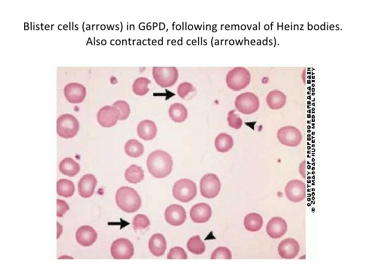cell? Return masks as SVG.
I'll return each instance as SVG.
<instances>
[{
  "label": "cell",
  "mask_w": 366,
  "mask_h": 274,
  "mask_svg": "<svg viewBox=\"0 0 366 274\" xmlns=\"http://www.w3.org/2000/svg\"><path fill=\"white\" fill-rule=\"evenodd\" d=\"M172 159L170 155L162 150H156L148 156L147 166L149 173L157 178L168 176L172 171Z\"/></svg>",
  "instance_id": "1"
},
{
  "label": "cell",
  "mask_w": 366,
  "mask_h": 274,
  "mask_svg": "<svg viewBox=\"0 0 366 274\" xmlns=\"http://www.w3.org/2000/svg\"><path fill=\"white\" fill-rule=\"evenodd\" d=\"M116 202L118 207L127 213L137 211L141 205V198L134 189L123 186L119 188L116 194Z\"/></svg>",
  "instance_id": "2"
},
{
  "label": "cell",
  "mask_w": 366,
  "mask_h": 274,
  "mask_svg": "<svg viewBox=\"0 0 366 274\" xmlns=\"http://www.w3.org/2000/svg\"><path fill=\"white\" fill-rule=\"evenodd\" d=\"M250 78V74L247 69L243 67H236L228 72L226 82L230 89L239 91L249 84Z\"/></svg>",
  "instance_id": "3"
},
{
  "label": "cell",
  "mask_w": 366,
  "mask_h": 274,
  "mask_svg": "<svg viewBox=\"0 0 366 274\" xmlns=\"http://www.w3.org/2000/svg\"><path fill=\"white\" fill-rule=\"evenodd\" d=\"M197 189L195 182L189 179H182L174 184L173 197L181 202H188L197 195Z\"/></svg>",
  "instance_id": "4"
},
{
  "label": "cell",
  "mask_w": 366,
  "mask_h": 274,
  "mask_svg": "<svg viewBox=\"0 0 366 274\" xmlns=\"http://www.w3.org/2000/svg\"><path fill=\"white\" fill-rule=\"evenodd\" d=\"M152 75L159 86L165 88L175 84L178 79V73L175 67H154Z\"/></svg>",
  "instance_id": "5"
},
{
  "label": "cell",
  "mask_w": 366,
  "mask_h": 274,
  "mask_svg": "<svg viewBox=\"0 0 366 274\" xmlns=\"http://www.w3.org/2000/svg\"><path fill=\"white\" fill-rule=\"evenodd\" d=\"M79 129L77 119L70 114H63L57 120V132L62 138L69 139L74 137Z\"/></svg>",
  "instance_id": "6"
},
{
  "label": "cell",
  "mask_w": 366,
  "mask_h": 274,
  "mask_svg": "<svg viewBox=\"0 0 366 274\" xmlns=\"http://www.w3.org/2000/svg\"><path fill=\"white\" fill-rule=\"evenodd\" d=\"M237 110L246 114L256 112L259 107L258 97L253 93L246 92L238 95L235 100Z\"/></svg>",
  "instance_id": "7"
},
{
  "label": "cell",
  "mask_w": 366,
  "mask_h": 274,
  "mask_svg": "<svg viewBox=\"0 0 366 274\" xmlns=\"http://www.w3.org/2000/svg\"><path fill=\"white\" fill-rule=\"evenodd\" d=\"M277 138L282 144L291 147L298 146L302 140L300 130L291 125L281 127L277 132Z\"/></svg>",
  "instance_id": "8"
},
{
  "label": "cell",
  "mask_w": 366,
  "mask_h": 274,
  "mask_svg": "<svg viewBox=\"0 0 366 274\" xmlns=\"http://www.w3.org/2000/svg\"><path fill=\"white\" fill-rule=\"evenodd\" d=\"M200 187L201 195L203 197L213 198L217 196L220 190V181L216 175L209 173L202 178Z\"/></svg>",
  "instance_id": "9"
},
{
  "label": "cell",
  "mask_w": 366,
  "mask_h": 274,
  "mask_svg": "<svg viewBox=\"0 0 366 274\" xmlns=\"http://www.w3.org/2000/svg\"><path fill=\"white\" fill-rule=\"evenodd\" d=\"M134 246L128 239L121 238L114 241L111 247V253L115 259H130L134 254Z\"/></svg>",
  "instance_id": "10"
},
{
  "label": "cell",
  "mask_w": 366,
  "mask_h": 274,
  "mask_svg": "<svg viewBox=\"0 0 366 274\" xmlns=\"http://www.w3.org/2000/svg\"><path fill=\"white\" fill-rule=\"evenodd\" d=\"M285 192L287 198L292 202H300L306 197V185L302 181L294 179L286 185Z\"/></svg>",
  "instance_id": "11"
},
{
  "label": "cell",
  "mask_w": 366,
  "mask_h": 274,
  "mask_svg": "<svg viewBox=\"0 0 366 274\" xmlns=\"http://www.w3.org/2000/svg\"><path fill=\"white\" fill-rule=\"evenodd\" d=\"M120 117L119 110L114 106L107 105L102 107L98 112V122L103 127H110L115 125Z\"/></svg>",
  "instance_id": "12"
},
{
  "label": "cell",
  "mask_w": 366,
  "mask_h": 274,
  "mask_svg": "<svg viewBox=\"0 0 366 274\" xmlns=\"http://www.w3.org/2000/svg\"><path fill=\"white\" fill-rule=\"evenodd\" d=\"M164 216L166 221L173 226L182 225L186 221L187 214L185 209L178 204H172L165 209Z\"/></svg>",
  "instance_id": "13"
},
{
  "label": "cell",
  "mask_w": 366,
  "mask_h": 274,
  "mask_svg": "<svg viewBox=\"0 0 366 274\" xmlns=\"http://www.w3.org/2000/svg\"><path fill=\"white\" fill-rule=\"evenodd\" d=\"M64 94L67 100L72 103L81 102L86 96V89L78 83H70L65 86Z\"/></svg>",
  "instance_id": "14"
},
{
  "label": "cell",
  "mask_w": 366,
  "mask_h": 274,
  "mask_svg": "<svg viewBox=\"0 0 366 274\" xmlns=\"http://www.w3.org/2000/svg\"><path fill=\"white\" fill-rule=\"evenodd\" d=\"M300 251V245L294 238H288L281 241L278 246L280 256L285 259H292L296 257Z\"/></svg>",
  "instance_id": "15"
},
{
  "label": "cell",
  "mask_w": 366,
  "mask_h": 274,
  "mask_svg": "<svg viewBox=\"0 0 366 274\" xmlns=\"http://www.w3.org/2000/svg\"><path fill=\"white\" fill-rule=\"evenodd\" d=\"M266 232L272 238L277 239L281 237L287 230V224L286 221L281 217H272L267 224Z\"/></svg>",
  "instance_id": "16"
},
{
  "label": "cell",
  "mask_w": 366,
  "mask_h": 274,
  "mask_svg": "<svg viewBox=\"0 0 366 274\" xmlns=\"http://www.w3.org/2000/svg\"><path fill=\"white\" fill-rule=\"evenodd\" d=\"M95 230L89 225H83L76 231L75 238L77 242L83 246H89L95 243L97 238Z\"/></svg>",
  "instance_id": "17"
},
{
  "label": "cell",
  "mask_w": 366,
  "mask_h": 274,
  "mask_svg": "<svg viewBox=\"0 0 366 274\" xmlns=\"http://www.w3.org/2000/svg\"><path fill=\"white\" fill-rule=\"evenodd\" d=\"M212 215L210 206L205 203H200L194 205L190 210V217L196 223H204L208 221Z\"/></svg>",
  "instance_id": "18"
},
{
  "label": "cell",
  "mask_w": 366,
  "mask_h": 274,
  "mask_svg": "<svg viewBox=\"0 0 366 274\" xmlns=\"http://www.w3.org/2000/svg\"><path fill=\"white\" fill-rule=\"evenodd\" d=\"M97 184L96 178L90 174L82 176L78 183V192L83 198H89L94 193Z\"/></svg>",
  "instance_id": "19"
},
{
  "label": "cell",
  "mask_w": 366,
  "mask_h": 274,
  "mask_svg": "<svg viewBox=\"0 0 366 274\" xmlns=\"http://www.w3.org/2000/svg\"><path fill=\"white\" fill-rule=\"evenodd\" d=\"M148 247L153 255H163L166 249V241L164 236L160 233L152 235L148 241Z\"/></svg>",
  "instance_id": "20"
},
{
  "label": "cell",
  "mask_w": 366,
  "mask_h": 274,
  "mask_svg": "<svg viewBox=\"0 0 366 274\" xmlns=\"http://www.w3.org/2000/svg\"><path fill=\"white\" fill-rule=\"evenodd\" d=\"M157 129L155 123L151 120H144L137 126L138 136L145 141L153 140L157 134Z\"/></svg>",
  "instance_id": "21"
},
{
  "label": "cell",
  "mask_w": 366,
  "mask_h": 274,
  "mask_svg": "<svg viewBox=\"0 0 366 274\" xmlns=\"http://www.w3.org/2000/svg\"><path fill=\"white\" fill-rule=\"evenodd\" d=\"M286 100V95L278 90L271 91L266 96L267 104L272 109H279L284 107Z\"/></svg>",
  "instance_id": "22"
},
{
  "label": "cell",
  "mask_w": 366,
  "mask_h": 274,
  "mask_svg": "<svg viewBox=\"0 0 366 274\" xmlns=\"http://www.w3.org/2000/svg\"><path fill=\"white\" fill-rule=\"evenodd\" d=\"M59 169L63 174L69 177L77 175L80 170L79 164L70 158H64L59 164Z\"/></svg>",
  "instance_id": "23"
},
{
  "label": "cell",
  "mask_w": 366,
  "mask_h": 274,
  "mask_svg": "<svg viewBox=\"0 0 366 274\" xmlns=\"http://www.w3.org/2000/svg\"><path fill=\"white\" fill-rule=\"evenodd\" d=\"M168 113L171 119L176 122H182L188 116L186 107L180 103H174L170 105Z\"/></svg>",
  "instance_id": "24"
},
{
  "label": "cell",
  "mask_w": 366,
  "mask_h": 274,
  "mask_svg": "<svg viewBox=\"0 0 366 274\" xmlns=\"http://www.w3.org/2000/svg\"><path fill=\"white\" fill-rule=\"evenodd\" d=\"M263 219L259 214L251 213L247 214L244 218V225L247 230L251 232H256L262 227Z\"/></svg>",
  "instance_id": "25"
},
{
  "label": "cell",
  "mask_w": 366,
  "mask_h": 274,
  "mask_svg": "<svg viewBox=\"0 0 366 274\" xmlns=\"http://www.w3.org/2000/svg\"><path fill=\"white\" fill-rule=\"evenodd\" d=\"M233 144L232 137L224 132L220 133L215 140V148L221 153L228 152L232 148Z\"/></svg>",
  "instance_id": "26"
},
{
  "label": "cell",
  "mask_w": 366,
  "mask_h": 274,
  "mask_svg": "<svg viewBox=\"0 0 366 274\" xmlns=\"http://www.w3.org/2000/svg\"><path fill=\"white\" fill-rule=\"evenodd\" d=\"M126 180L131 183L137 184L144 179V171L141 167L136 165H131L125 171Z\"/></svg>",
  "instance_id": "27"
},
{
  "label": "cell",
  "mask_w": 366,
  "mask_h": 274,
  "mask_svg": "<svg viewBox=\"0 0 366 274\" xmlns=\"http://www.w3.org/2000/svg\"><path fill=\"white\" fill-rule=\"evenodd\" d=\"M144 151L143 145L136 140H130L125 144V153L130 157H139L143 154Z\"/></svg>",
  "instance_id": "28"
},
{
  "label": "cell",
  "mask_w": 366,
  "mask_h": 274,
  "mask_svg": "<svg viewBox=\"0 0 366 274\" xmlns=\"http://www.w3.org/2000/svg\"><path fill=\"white\" fill-rule=\"evenodd\" d=\"M56 185L58 195L68 198L73 195L75 188L72 181L65 179H60L57 182Z\"/></svg>",
  "instance_id": "29"
},
{
  "label": "cell",
  "mask_w": 366,
  "mask_h": 274,
  "mask_svg": "<svg viewBox=\"0 0 366 274\" xmlns=\"http://www.w3.org/2000/svg\"><path fill=\"white\" fill-rule=\"evenodd\" d=\"M187 247L191 252L196 254H202L205 250V244L199 235L191 237L187 242Z\"/></svg>",
  "instance_id": "30"
},
{
  "label": "cell",
  "mask_w": 366,
  "mask_h": 274,
  "mask_svg": "<svg viewBox=\"0 0 366 274\" xmlns=\"http://www.w3.org/2000/svg\"><path fill=\"white\" fill-rule=\"evenodd\" d=\"M150 83V80L146 77L137 78L132 85L134 93L139 96L145 95L149 90L148 85Z\"/></svg>",
  "instance_id": "31"
},
{
  "label": "cell",
  "mask_w": 366,
  "mask_h": 274,
  "mask_svg": "<svg viewBox=\"0 0 366 274\" xmlns=\"http://www.w3.org/2000/svg\"><path fill=\"white\" fill-rule=\"evenodd\" d=\"M113 105L116 107L120 112L119 120H124L128 117L130 113V108L129 105L125 101H117L113 103Z\"/></svg>",
  "instance_id": "32"
},
{
  "label": "cell",
  "mask_w": 366,
  "mask_h": 274,
  "mask_svg": "<svg viewBox=\"0 0 366 274\" xmlns=\"http://www.w3.org/2000/svg\"><path fill=\"white\" fill-rule=\"evenodd\" d=\"M132 224L134 230H136L147 228L150 225V222L147 216L139 214L134 217Z\"/></svg>",
  "instance_id": "33"
},
{
  "label": "cell",
  "mask_w": 366,
  "mask_h": 274,
  "mask_svg": "<svg viewBox=\"0 0 366 274\" xmlns=\"http://www.w3.org/2000/svg\"><path fill=\"white\" fill-rule=\"evenodd\" d=\"M235 110L229 111L227 120L229 125L236 129L240 128L242 124V120L237 114L235 113Z\"/></svg>",
  "instance_id": "34"
},
{
  "label": "cell",
  "mask_w": 366,
  "mask_h": 274,
  "mask_svg": "<svg viewBox=\"0 0 366 274\" xmlns=\"http://www.w3.org/2000/svg\"><path fill=\"white\" fill-rule=\"evenodd\" d=\"M231 252L225 247H217L212 253L211 259H231Z\"/></svg>",
  "instance_id": "35"
},
{
  "label": "cell",
  "mask_w": 366,
  "mask_h": 274,
  "mask_svg": "<svg viewBox=\"0 0 366 274\" xmlns=\"http://www.w3.org/2000/svg\"><path fill=\"white\" fill-rule=\"evenodd\" d=\"M167 259H187L188 256L185 250L179 246L171 248L167 255Z\"/></svg>",
  "instance_id": "36"
},
{
  "label": "cell",
  "mask_w": 366,
  "mask_h": 274,
  "mask_svg": "<svg viewBox=\"0 0 366 274\" xmlns=\"http://www.w3.org/2000/svg\"><path fill=\"white\" fill-rule=\"evenodd\" d=\"M194 91H196V89L194 86L187 82L180 83L177 90L178 95L182 98H185L189 93Z\"/></svg>",
  "instance_id": "37"
},
{
  "label": "cell",
  "mask_w": 366,
  "mask_h": 274,
  "mask_svg": "<svg viewBox=\"0 0 366 274\" xmlns=\"http://www.w3.org/2000/svg\"><path fill=\"white\" fill-rule=\"evenodd\" d=\"M57 212L56 215L58 217H61L69 210V206L64 201L57 199Z\"/></svg>",
  "instance_id": "38"
}]
</instances>
